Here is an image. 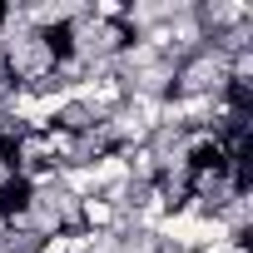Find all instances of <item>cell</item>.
<instances>
[{
  "instance_id": "cell-1",
  "label": "cell",
  "mask_w": 253,
  "mask_h": 253,
  "mask_svg": "<svg viewBox=\"0 0 253 253\" xmlns=\"http://www.w3.org/2000/svg\"><path fill=\"white\" fill-rule=\"evenodd\" d=\"M89 20H99V25H129V5H124V0H94Z\"/></svg>"
},
{
  "instance_id": "cell-2",
  "label": "cell",
  "mask_w": 253,
  "mask_h": 253,
  "mask_svg": "<svg viewBox=\"0 0 253 253\" xmlns=\"http://www.w3.org/2000/svg\"><path fill=\"white\" fill-rule=\"evenodd\" d=\"M204 253H248V238H228V243H213Z\"/></svg>"
}]
</instances>
